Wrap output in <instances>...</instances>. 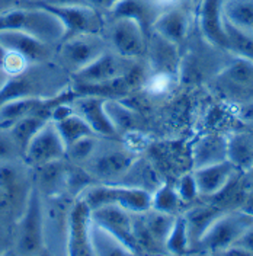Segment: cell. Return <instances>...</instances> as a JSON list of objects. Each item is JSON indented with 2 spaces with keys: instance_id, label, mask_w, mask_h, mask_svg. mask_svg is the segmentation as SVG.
<instances>
[{
  "instance_id": "cell-27",
  "label": "cell",
  "mask_w": 253,
  "mask_h": 256,
  "mask_svg": "<svg viewBox=\"0 0 253 256\" xmlns=\"http://www.w3.org/2000/svg\"><path fill=\"white\" fill-rule=\"evenodd\" d=\"M54 122L57 126V130H58V132H60V136L63 138L66 147H68L70 144L78 142L82 137L96 136L94 130L90 128V126L74 111L68 114L67 116L62 118V120H58V121H54Z\"/></svg>"
},
{
  "instance_id": "cell-28",
  "label": "cell",
  "mask_w": 253,
  "mask_h": 256,
  "mask_svg": "<svg viewBox=\"0 0 253 256\" xmlns=\"http://www.w3.org/2000/svg\"><path fill=\"white\" fill-rule=\"evenodd\" d=\"M47 121H50V120H44V118H41L38 115L31 114V115H26L22 120H19L18 122H15L12 127L6 130V131L10 134L12 140L15 142L16 147L24 153L26 146L32 140V137L36 134V131L42 127Z\"/></svg>"
},
{
  "instance_id": "cell-34",
  "label": "cell",
  "mask_w": 253,
  "mask_h": 256,
  "mask_svg": "<svg viewBox=\"0 0 253 256\" xmlns=\"http://www.w3.org/2000/svg\"><path fill=\"white\" fill-rule=\"evenodd\" d=\"M182 204L179 194L170 184H163L152 194V210L174 214Z\"/></svg>"
},
{
  "instance_id": "cell-19",
  "label": "cell",
  "mask_w": 253,
  "mask_h": 256,
  "mask_svg": "<svg viewBox=\"0 0 253 256\" xmlns=\"http://www.w3.org/2000/svg\"><path fill=\"white\" fill-rule=\"evenodd\" d=\"M227 160V137L222 134L202 136L192 148L194 169Z\"/></svg>"
},
{
  "instance_id": "cell-16",
  "label": "cell",
  "mask_w": 253,
  "mask_h": 256,
  "mask_svg": "<svg viewBox=\"0 0 253 256\" xmlns=\"http://www.w3.org/2000/svg\"><path fill=\"white\" fill-rule=\"evenodd\" d=\"M238 174V168L230 160H222L216 164H208L194 170V178L196 182L198 194L214 196L224 190V186Z\"/></svg>"
},
{
  "instance_id": "cell-20",
  "label": "cell",
  "mask_w": 253,
  "mask_h": 256,
  "mask_svg": "<svg viewBox=\"0 0 253 256\" xmlns=\"http://www.w3.org/2000/svg\"><path fill=\"white\" fill-rule=\"evenodd\" d=\"M137 158L126 152H108L94 160V175L100 179H114L128 174V170L136 164Z\"/></svg>"
},
{
  "instance_id": "cell-4",
  "label": "cell",
  "mask_w": 253,
  "mask_h": 256,
  "mask_svg": "<svg viewBox=\"0 0 253 256\" xmlns=\"http://www.w3.org/2000/svg\"><path fill=\"white\" fill-rule=\"evenodd\" d=\"M44 246L46 232L41 194L38 188H31L18 224V249L24 255H32L38 254Z\"/></svg>"
},
{
  "instance_id": "cell-41",
  "label": "cell",
  "mask_w": 253,
  "mask_h": 256,
  "mask_svg": "<svg viewBox=\"0 0 253 256\" xmlns=\"http://www.w3.org/2000/svg\"><path fill=\"white\" fill-rule=\"evenodd\" d=\"M120 0H86V4L94 8L96 10H111L112 8L118 3Z\"/></svg>"
},
{
  "instance_id": "cell-12",
  "label": "cell",
  "mask_w": 253,
  "mask_h": 256,
  "mask_svg": "<svg viewBox=\"0 0 253 256\" xmlns=\"http://www.w3.org/2000/svg\"><path fill=\"white\" fill-rule=\"evenodd\" d=\"M0 46L6 51L22 57L28 64L44 63L51 54V44L16 30H0Z\"/></svg>"
},
{
  "instance_id": "cell-48",
  "label": "cell",
  "mask_w": 253,
  "mask_h": 256,
  "mask_svg": "<svg viewBox=\"0 0 253 256\" xmlns=\"http://www.w3.org/2000/svg\"><path fill=\"white\" fill-rule=\"evenodd\" d=\"M40 2H44V0H25L26 4H32V3H40Z\"/></svg>"
},
{
  "instance_id": "cell-17",
  "label": "cell",
  "mask_w": 253,
  "mask_h": 256,
  "mask_svg": "<svg viewBox=\"0 0 253 256\" xmlns=\"http://www.w3.org/2000/svg\"><path fill=\"white\" fill-rule=\"evenodd\" d=\"M112 18H128L140 25L148 36L154 20L162 14L152 0H120L111 10Z\"/></svg>"
},
{
  "instance_id": "cell-18",
  "label": "cell",
  "mask_w": 253,
  "mask_h": 256,
  "mask_svg": "<svg viewBox=\"0 0 253 256\" xmlns=\"http://www.w3.org/2000/svg\"><path fill=\"white\" fill-rule=\"evenodd\" d=\"M41 78H35L28 74V72H22L19 74L9 76L3 86L0 88V106L9 100L18 98H28V96H51L47 95L44 86L41 83Z\"/></svg>"
},
{
  "instance_id": "cell-31",
  "label": "cell",
  "mask_w": 253,
  "mask_h": 256,
  "mask_svg": "<svg viewBox=\"0 0 253 256\" xmlns=\"http://www.w3.org/2000/svg\"><path fill=\"white\" fill-rule=\"evenodd\" d=\"M222 212V211L220 210L211 207H198L190 210L185 216L186 224H188V232H190V239L196 243L206 230V227L211 224V222L216 217H218Z\"/></svg>"
},
{
  "instance_id": "cell-23",
  "label": "cell",
  "mask_w": 253,
  "mask_h": 256,
  "mask_svg": "<svg viewBox=\"0 0 253 256\" xmlns=\"http://www.w3.org/2000/svg\"><path fill=\"white\" fill-rule=\"evenodd\" d=\"M46 96L18 98L0 106V130H9L15 122L36 111Z\"/></svg>"
},
{
  "instance_id": "cell-9",
  "label": "cell",
  "mask_w": 253,
  "mask_h": 256,
  "mask_svg": "<svg viewBox=\"0 0 253 256\" xmlns=\"http://www.w3.org/2000/svg\"><path fill=\"white\" fill-rule=\"evenodd\" d=\"M90 208L83 198L78 200L67 214L66 248L67 254L73 256L94 255L90 239Z\"/></svg>"
},
{
  "instance_id": "cell-47",
  "label": "cell",
  "mask_w": 253,
  "mask_h": 256,
  "mask_svg": "<svg viewBox=\"0 0 253 256\" xmlns=\"http://www.w3.org/2000/svg\"><path fill=\"white\" fill-rule=\"evenodd\" d=\"M190 3H192V6H194L195 9H198V6L202 3V0H190Z\"/></svg>"
},
{
  "instance_id": "cell-35",
  "label": "cell",
  "mask_w": 253,
  "mask_h": 256,
  "mask_svg": "<svg viewBox=\"0 0 253 256\" xmlns=\"http://www.w3.org/2000/svg\"><path fill=\"white\" fill-rule=\"evenodd\" d=\"M66 169L63 168L62 160L51 162L47 164L40 166V185L46 188L50 194L56 192L57 188L66 185Z\"/></svg>"
},
{
  "instance_id": "cell-22",
  "label": "cell",
  "mask_w": 253,
  "mask_h": 256,
  "mask_svg": "<svg viewBox=\"0 0 253 256\" xmlns=\"http://www.w3.org/2000/svg\"><path fill=\"white\" fill-rule=\"evenodd\" d=\"M89 239L94 255L99 256H126L132 255V252L126 248L120 239H116L112 233L92 222L89 228Z\"/></svg>"
},
{
  "instance_id": "cell-29",
  "label": "cell",
  "mask_w": 253,
  "mask_h": 256,
  "mask_svg": "<svg viewBox=\"0 0 253 256\" xmlns=\"http://www.w3.org/2000/svg\"><path fill=\"white\" fill-rule=\"evenodd\" d=\"M222 82L242 89H253V63L238 58L228 64L222 73Z\"/></svg>"
},
{
  "instance_id": "cell-26",
  "label": "cell",
  "mask_w": 253,
  "mask_h": 256,
  "mask_svg": "<svg viewBox=\"0 0 253 256\" xmlns=\"http://www.w3.org/2000/svg\"><path fill=\"white\" fill-rule=\"evenodd\" d=\"M222 9L230 24L253 32V0H222Z\"/></svg>"
},
{
  "instance_id": "cell-2",
  "label": "cell",
  "mask_w": 253,
  "mask_h": 256,
  "mask_svg": "<svg viewBox=\"0 0 253 256\" xmlns=\"http://www.w3.org/2000/svg\"><path fill=\"white\" fill-rule=\"evenodd\" d=\"M82 198L90 210L108 204L120 206L130 212L137 214H142L152 210V192L146 188L132 185H90L84 190Z\"/></svg>"
},
{
  "instance_id": "cell-38",
  "label": "cell",
  "mask_w": 253,
  "mask_h": 256,
  "mask_svg": "<svg viewBox=\"0 0 253 256\" xmlns=\"http://www.w3.org/2000/svg\"><path fill=\"white\" fill-rule=\"evenodd\" d=\"M176 191L179 194L182 202H190L196 195H198V188H196V182L194 175H185L180 178Z\"/></svg>"
},
{
  "instance_id": "cell-1",
  "label": "cell",
  "mask_w": 253,
  "mask_h": 256,
  "mask_svg": "<svg viewBox=\"0 0 253 256\" xmlns=\"http://www.w3.org/2000/svg\"><path fill=\"white\" fill-rule=\"evenodd\" d=\"M0 30H16L34 35L47 42H62L64 36L63 24L50 10L38 4L16 6L0 14Z\"/></svg>"
},
{
  "instance_id": "cell-13",
  "label": "cell",
  "mask_w": 253,
  "mask_h": 256,
  "mask_svg": "<svg viewBox=\"0 0 253 256\" xmlns=\"http://www.w3.org/2000/svg\"><path fill=\"white\" fill-rule=\"evenodd\" d=\"M72 108L90 126L95 134L106 137L118 136L105 111V98L96 95H80L72 102Z\"/></svg>"
},
{
  "instance_id": "cell-45",
  "label": "cell",
  "mask_w": 253,
  "mask_h": 256,
  "mask_svg": "<svg viewBox=\"0 0 253 256\" xmlns=\"http://www.w3.org/2000/svg\"><path fill=\"white\" fill-rule=\"evenodd\" d=\"M6 57H8V51L0 46V68H2V70H3V67H4Z\"/></svg>"
},
{
  "instance_id": "cell-39",
  "label": "cell",
  "mask_w": 253,
  "mask_h": 256,
  "mask_svg": "<svg viewBox=\"0 0 253 256\" xmlns=\"http://www.w3.org/2000/svg\"><path fill=\"white\" fill-rule=\"evenodd\" d=\"M16 150H19V148L16 147L10 134L9 132H0V162L14 158Z\"/></svg>"
},
{
  "instance_id": "cell-44",
  "label": "cell",
  "mask_w": 253,
  "mask_h": 256,
  "mask_svg": "<svg viewBox=\"0 0 253 256\" xmlns=\"http://www.w3.org/2000/svg\"><path fill=\"white\" fill-rule=\"evenodd\" d=\"M16 6H20L19 0H0V14H4Z\"/></svg>"
},
{
  "instance_id": "cell-5",
  "label": "cell",
  "mask_w": 253,
  "mask_h": 256,
  "mask_svg": "<svg viewBox=\"0 0 253 256\" xmlns=\"http://www.w3.org/2000/svg\"><path fill=\"white\" fill-rule=\"evenodd\" d=\"M42 6L51 14L57 16L63 24L64 40L88 35V34H100L104 28V20L100 12L90 6L79 4V6H52L46 3H32Z\"/></svg>"
},
{
  "instance_id": "cell-21",
  "label": "cell",
  "mask_w": 253,
  "mask_h": 256,
  "mask_svg": "<svg viewBox=\"0 0 253 256\" xmlns=\"http://www.w3.org/2000/svg\"><path fill=\"white\" fill-rule=\"evenodd\" d=\"M176 48L178 47L174 44L166 41L164 38L153 32L150 56H152V67L154 73H163L176 78L178 67H179V57Z\"/></svg>"
},
{
  "instance_id": "cell-25",
  "label": "cell",
  "mask_w": 253,
  "mask_h": 256,
  "mask_svg": "<svg viewBox=\"0 0 253 256\" xmlns=\"http://www.w3.org/2000/svg\"><path fill=\"white\" fill-rule=\"evenodd\" d=\"M224 30L227 35V51L234 54L238 58H243L253 63V32L242 30L230 24L224 18Z\"/></svg>"
},
{
  "instance_id": "cell-8",
  "label": "cell",
  "mask_w": 253,
  "mask_h": 256,
  "mask_svg": "<svg viewBox=\"0 0 253 256\" xmlns=\"http://www.w3.org/2000/svg\"><path fill=\"white\" fill-rule=\"evenodd\" d=\"M134 64L130 63V58L105 51L95 62L76 72L73 74V80L76 82L74 84H100L126 76Z\"/></svg>"
},
{
  "instance_id": "cell-7",
  "label": "cell",
  "mask_w": 253,
  "mask_h": 256,
  "mask_svg": "<svg viewBox=\"0 0 253 256\" xmlns=\"http://www.w3.org/2000/svg\"><path fill=\"white\" fill-rule=\"evenodd\" d=\"M90 218L94 223L99 224L100 227L112 233L116 239L121 240L132 254L138 252L136 226L128 210L115 204H108L90 210Z\"/></svg>"
},
{
  "instance_id": "cell-46",
  "label": "cell",
  "mask_w": 253,
  "mask_h": 256,
  "mask_svg": "<svg viewBox=\"0 0 253 256\" xmlns=\"http://www.w3.org/2000/svg\"><path fill=\"white\" fill-rule=\"evenodd\" d=\"M8 78H9V74H8L4 70H2V68H0V88L3 86V83L6 82V79H8Z\"/></svg>"
},
{
  "instance_id": "cell-33",
  "label": "cell",
  "mask_w": 253,
  "mask_h": 256,
  "mask_svg": "<svg viewBox=\"0 0 253 256\" xmlns=\"http://www.w3.org/2000/svg\"><path fill=\"white\" fill-rule=\"evenodd\" d=\"M164 246L168 248L170 254H174V255H184L188 252L190 239L185 216H179L174 218V226L164 240Z\"/></svg>"
},
{
  "instance_id": "cell-15",
  "label": "cell",
  "mask_w": 253,
  "mask_h": 256,
  "mask_svg": "<svg viewBox=\"0 0 253 256\" xmlns=\"http://www.w3.org/2000/svg\"><path fill=\"white\" fill-rule=\"evenodd\" d=\"M190 24V14L185 4H182L162 12L154 20L152 31L179 47L188 36Z\"/></svg>"
},
{
  "instance_id": "cell-11",
  "label": "cell",
  "mask_w": 253,
  "mask_h": 256,
  "mask_svg": "<svg viewBox=\"0 0 253 256\" xmlns=\"http://www.w3.org/2000/svg\"><path fill=\"white\" fill-rule=\"evenodd\" d=\"M147 35L140 25L128 18H115L110 30V40L115 52L126 58H137L147 48Z\"/></svg>"
},
{
  "instance_id": "cell-49",
  "label": "cell",
  "mask_w": 253,
  "mask_h": 256,
  "mask_svg": "<svg viewBox=\"0 0 253 256\" xmlns=\"http://www.w3.org/2000/svg\"><path fill=\"white\" fill-rule=\"evenodd\" d=\"M252 127H253V124H252Z\"/></svg>"
},
{
  "instance_id": "cell-10",
  "label": "cell",
  "mask_w": 253,
  "mask_h": 256,
  "mask_svg": "<svg viewBox=\"0 0 253 256\" xmlns=\"http://www.w3.org/2000/svg\"><path fill=\"white\" fill-rule=\"evenodd\" d=\"M105 51V41L99 36V34L79 35L62 41V57L73 73L95 62Z\"/></svg>"
},
{
  "instance_id": "cell-43",
  "label": "cell",
  "mask_w": 253,
  "mask_h": 256,
  "mask_svg": "<svg viewBox=\"0 0 253 256\" xmlns=\"http://www.w3.org/2000/svg\"><path fill=\"white\" fill-rule=\"evenodd\" d=\"M40 3L52 4V6H79V4H86V0H44Z\"/></svg>"
},
{
  "instance_id": "cell-14",
  "label": "cell",
  "mask_w": 253,
  "mask_h": 256,
  "mask_svg": "<svg viewBox=\"0 0 253 256\" xmlns=\"http://www.w3.org/2000/svg\"><path fill=\"white\" fill-rule=\"evenodd\" d=\"M222 0H202L198 6L201 34L210 46L227 51V35L224 30Z\"/></svg>"
},
{
  "instance_id": "cell-24",
  "label": "cell",
  "mask_w": 253,
  "mask_h": 256,
  "mask_svg": "<svg viewBox=\"0 0 253 256\" xmlns=\"http://www.w3.org/2000/svg\"><path fill=\"white\" fill-rule=\"evenodd\" d=\"M227 159L238 169L250 170L253 166V136L248 132H236L227 137Z\"/></svg>"
},
{
  "instance_id": "cell-6",
  "label": "cell",
  "mask_w": 253,
  "mask_h": 256,
  "mask_svg": "<svg viewBox=\"0 0 253 256\" xmlns=\"http://www.w3.org/2000/svg\"><path fill=\"white\" fill-rule=\"evenodd\" d=\"M67 156V147L52 120L47 121L36 131L24 152L25 162L40 168L51 162L63 160Z\"/></svg>"
},
{
  "instance_id": "cell-42",
  "label": "cell",
  "mask_w": 253,
  "mask_h": 256,
  "mask_svg": "<svg viewBox=\"0 0 253 256\" xmlns=\"http://www.w3.org/2000/svg\"><path fill=\"white\" fill-rule=\"evenodd\" d=\"M238 118L242 121H246L249 124H253V100L243 105L238 111Z\"/></svg>"
},
{
  "instance_id": "cell-37",
  "label": "cell",
  "mask_w": 253,
  "mask_h": 256,
  "mask_svg": "<svg viewBox=\"0 0 253 256\" xmlns=\"http://www.w3.org/2000/svg\"><path fill=\"white\" fill-rule=\"evenodd\" d=\"M66 185L73 194H79L92 185V178L80 169H72L66 172Z\"/></svg>"
},
{
  "instance_id": "cell-30",
  "label": "cell",
  "mask_w": 253,
  "mask_h": 256,
  "mask_svg": "<svg viewBox=\"0 0 253 256\" xmlns=\"http://www.w3.org/2000/svg\"><path fill=\"white\" fill-rule=\"evenodd\" d=\"M174 214H166V212H160L152 210L150 216L144 220V234H147L148 239L153 242H158L164 244V240L168 238L170 228L174 223Z\"/></svg>"
},
{
  "instance_id": "cell-36",
  "label": "cell",
  "mask_w": 253,
  "mask_h": 256,
  "mask_svg": "<svg viewBox=\"0 0 253 256\" xmlns=\"http://www.w3.org/2000/svg\"><path fill=\"white\" fill-rule=\"evenodd\" d=\"M96 148V138L95 136H88V137H82L78 142L70 144L67 147V154L70 156V159L74 162H83V160L89 159Z\"/></svg>"
},
{
  "instance_id": "cell-32",
  "label": "cell",
  "mask_w": 253,
  "mask_h": 256,
  "mask_svg": "<svg viewBox=\"0 0 253 256\" xmlns=\"http://www.w3.org/2000/svg\"><path fill=\"white\" fill-rule=\"evenodd\" d=\"M105 111L116 132L130 131L137 124V115L118 99H105Z\"/></svg>"
},
{
  "instance_id": "cell-40",
  "label": "cell",
  "mask_w": 253,
  "mask_h": 256,
  "mask_svg": "<svg viewBox=\"0 0 253 256\" xmlns=\"http://www.w3.org/2000/svg\"><path fill=\"white\" fill-rule=\"evenodd\" d=\"M233 246L240 248V249L244 250L248 255H249V254H253V224H250V226L243 232V234L234 242ZM230 248H232V246H230Z\"/></svg>"
},
{
  "instance_id": "cell-3",
  "label": "cell",
  "mask_w": 253,
  "mask_h": 256,
  "mask_svg": "<svg viewBox=\"0 0 253 256\" xmlns=\"http://www.w3.org/2000/svg\"><path fill=\"white\" fill-rule=\"evenodd\" d=\"M253 224V214L246 211H222L206 227L196 242L200 249L206 252H226L243 232Z\"/></svg>"
}]
</instances>
